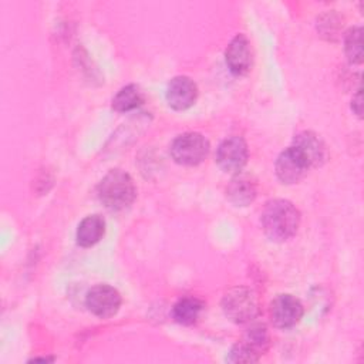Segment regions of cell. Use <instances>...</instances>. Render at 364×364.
<instances>
[{"label":"cell","mask_w":364,"mask_h":364,"mask_svg":"<svg viewBox=\"0 0 364 364\" xmlns=\"http://www.w3.org/2000/svg\"><path fill=\"white\" fill-rule=\"evenodd\" d=\"M300 225V212L286 199L269 200L262 212V226L273 242H286L293 237Z\"/></svg>","instance_id":"obj_1"},{"label":"cell","mask_w":364,"mask_h":364,"mask_svg":"<svg viewBox=\"0 0 364 364\" xmlns=\"http://www.w3.org/2000/svg\"><path fill=\"white\" fill-rule=\"evenodd\" d=\"M97 193L105 208L124 210L136 198V186L129 173L122 169H111L98 183Z\"/></svg>","instance_id":"obj_2"},{"label":"cell","mask_w":364,"mask_h":364,"mask_svg":"<svg viewBox=\"0 0 364 364\" xmlns=\"http://www.w3.org/2000/svg\"><path fill=\"white\" fill-rule=\"evenodd\" d=\"M222 310L230 321L245 324L257 317L259 300L253 290L247 287H233L225 293Z\"/></svg>","instance_id":"obj_3"},{"label":"cell","mask_w":364,"mask_h":364,"mask_svg":"<svg viewBox=\"0 0 364 364\" xmlns=\"http://www.w3.org/2000/svg\"><path fill=\"white\" fill-rule=\"evenodd\" d=\"M169 152L176 164L195 166L208 156L209 141L199 132H185L172 141Z\"/></svg>","instance_id":"obj_4"},{"label":"cell","mask_w":364,"mask_h":364,"mask_svg":"<svg viewBox=\"0 0 364 364\" xmlns=\"http://www.w3.org/2000/svg\"><path fill=\"white\" fill-rule=\"evenodd\" d=\"M121 303L119 291L109 284H97L85 296V306L100 318H108L117 314Z\"/></svg>","instance_id":"obj_5"},{"label":"cell","mask_w":364,"mask_h":364,"mask_svg":"<svg viewBox=\"0 0 364 364\" xmlns=\"http://www.w3.org/2000/svg\"><path fill=\"white\" fill-rule=\"evenodd\" d=\"M249 156L247 145L242 136L233 135L220 142L216 151L219 168L228 173H237L246 165Z\"/></svg>","instance_id":"obj_6"},{"label":"cell","mask_w":364,"mask_h":364,"mask_svg":"<svg viewBox=\"0 0 364 364\" xmlns=\"http://www.w3.org/2000/svg\"><path fill=\"white\" fill-rule=\"evenodd\" d=\"M301 301L291 294H279L270 303V320L277 328H290L303 317Z\"/></svg>","instance_id":"obj_7"},{"label":"cell","mask_w":364,"mask_h":364,"mask_svg":"<svg viewBox=\"0 0 364 364\" xmlns=\"http://www.w3.org/2000/svg\"><path fill=\"white\" fill-rule=\"evenodd\" d=\"M276 175L283 183H296L301 181L310 169L301 154L291 145L276 159Z\"/></svg>","instance_id":"obj_8"},{"label":"cell","mask_w":364,"mask_h":364,"mask_svg":"<svg viewBox=\"0 0 364 364\" xmlns=\"http://www.w3.org/2000/svg\"><path fill=\"white\" fill-rule=\"evenodd\" d=\"M198 98V87L195 81L186 75L173 77L166 88V101L176 111L188 109Z\"/></svg>","instance_id":"obj_9"},{"label":"cell","mask_w":364,"mask_h":364,"mask_svg":"<svg viewBox=\"0 0 364 364\" xmlns=\"http://www.w3.org/2000/svg\"><path fill=\"white\" fill-rule=\"evenodd\" d=\"M225 58L229 70L235 75H243L249 73L253 63V54L250 43L245 34H237L232 38L225 51Z\"/></svg>","instance_id":"obj_10"},{"label":"cell","mask_w":364,"mask_h":364,"mask_svg":"<svg viewBox=\"0 0 364 364\" xmlns=\"http://www.w3.org/2000/svg\"><path fill=\"white\" fill-rule=\"evenodd\" d=\"M293 146L301 154L310 168L318 166L326 159V145L318 135L311 131H303L294 136Z\"/></svg>","instance_id":"obj_11"},{"label":"cell","mask_w":364,"mask_h":364,"mask_svg":"<svg viewBox=\"0 0 364 364\" xmlns=\"http://www.w3.org/2000/svg\"><path fill=\"white\" fill-rule=\"evenodd\" d=\"M105 233V220L100 215L85 216L77 228V243L82 247H90L98 243Z\"/></svg>","instance_id":"obj_12"},{"label":"cell","mask_w":364,"mask_h":364,"mask_svg":"<svg viewBox=\"0 0 364 364\" xmlns=\"http://www.w3.org/2000/svg\"><path fill=\"white\" fill-rule=\"evenodd\" d=\"M203 307H205L203 301L196 297H192V296L182 297L175 303L172 309V316L175 321H178L179 324L191 326L198 321V318L203 311Z\"/></svg>","instance_id":"obj_13"},{"label":"cell","mask_w":364,"mask_h":364,"mask_svg":"<svg viewBox=\"0 0 364 364\" xmlns=\"http://www.w3.org/2000/svg\"><path fill=\"white\" fill-rule=\"evenodd\" d=\"M226 196L236 206H246L256 196L255 183L246 176H236L226 188Z\"/></svg>","instance_id":"obj_14"},{"label":"cell","mask_w":364,"mask_h":364,"mask_svg":"<svg viewBox=\"0 0 364 364\" xmlns=\"http://www.w3.org/2000/svg\"><path fill=\"white\" fill-rule=\"evenodd\" d=\"M144 98L142 90L135 84H129L115 94L112 98V108L118 112H128L138 108L144 102Z\"/></svg>","instance_id":"obj_15"},{"label":"cell","mask_w":364,"mask_h":364,"mask_svg":"<svg viewBox=\"0 0 364 364\" xmlns=\"http://www.w3.org/2000/svg\"><path fill=\"white\" fill-rule=\"evenodd\" d=\"M269 340L267 328L263 324H253L247 328L242 341L260 357L267 350Z\"/></svg>","instance_id":"obj_16"},{"label":"cell","mask_w":364,"mask_h":364,"mask_svg":"<svg viewBox=\"0 0 364 364\" xmlns=\"http://www.w3.org/2000/svg\"><path fill=\"white\" fill-rule=\"evenodd\" d=\"M344 48L351 63L360 64L363 61V28L353 27L347 31L344 40Z\"/></svg>","instance_id":"obj_17"},{"label":"cell","mask_w":364,"mask_h":364,"mask_svg":"<svg viewBox=\"0 0 364 364\" xmlns=\"http://www.w3.org/2000/svg\"><path fill=\"white\" fill-rule=\"evenodd\" d=\"M259 358L260 357L253 350H250L243 341L236 343L228 355V361L230 363H256L259 361Z\"/></svg>","instance_id":"obj_18"},{"label":"cell","mask_w":364,"mask_h":364,"mask_svg":"<svg viewBox=\"0 0 364 364\" xmlns=\"http://www.w3.org/2000/svg\"><path fill=\"white\" fill-rule=\"evenodd\" d=\"M353 104H351V108H353V111L358 115V117H361V112H363V104H361V92H360V90H358V92L355 94V97L353 98V101H351Z\"/></svg>","instance_id":"obj_19"},{"label":"cell","mask_w":364,"mask_h":364,"mask_svg":"<svg viewBox=\"0 0 364 364\" xmlns=\"http://www.w3.org/2000/svg\"><path fill=\"white\" fill-rule=\"evenodd\" d=\"M33 361H53V358H33Z\"/></svg>","instance_id":"obj_20"}]
</instances>
